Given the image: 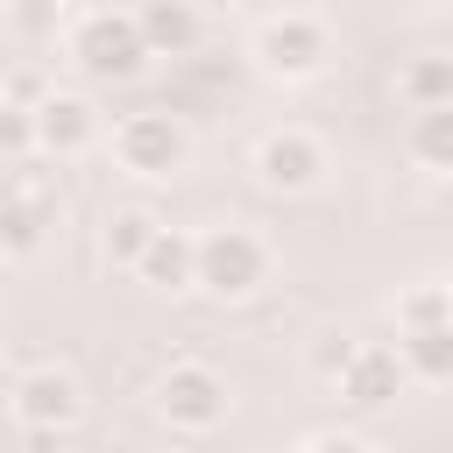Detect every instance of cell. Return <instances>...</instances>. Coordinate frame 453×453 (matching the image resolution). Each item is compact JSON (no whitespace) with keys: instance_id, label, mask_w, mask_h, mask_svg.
<instances>
[{"instance_id":"4","label":"cell","mask_w":453,"mask_h":453,"mask_svg":"<svg viewBox=\"0 0 453 453\" xmlns=\"http://www.w3.org/2000/svg\"><path fill=\"white\" fill-rule=\"evenodd\" d=\"M269 241L255 226H205L198 234V290L219 297V304H241L269 283Z\"/></svg>"},{"instance_id":"16","label":"cell","mask_w":453,"mask_h":453,"mask_svg":"<svg viewBox=\"0 0 453 453\" xmlns=\"http://www.w3.org/2000/svg\"><path fill=\"white\" fill-rule=\"evenodd\" d=\"M446 319H453L446 311V283H418L396 304V333H425V326H446Z\"/></svg>"},{"instance_id":"14","label":"cell","mask_w":453,"mask_h":453,"mask_svg":"<svg viewBox=\"0 0 453 453\" xmlns=\"http://www.w3.org/2000/svg\"><path fill=\"white\" fill-rule=\"evenodd\" d=\"M156 234H163V219H156L149 205H120V212L106 219V262H113V269H134Z\"/></svg>"},{"instance_id":"11","label":"cell","mask_w":453,"mask_h":453,"mask_svg":"<svg viewBox=\"0 0 453 453\" xmlns=\"http://www.w3.org/2000/svg\"><path fill=\"white\" fill-rule=\"evenodd\" d=\"M134 276L149 283V290H198V234H177V226H163L156 241H149V255L134 262Z\"/></svg>"},{"instance_id":"5","label":"cell","mask_w":453,"mask_h":453,"mask_svg":"<svg viewBox=\"0 0 453 453\" xmlns=\"http://www.w3.org/2000/svg\"><path fill=\"white\" fill-rule=\"evenodd\" d=\"M234 411V389L212 361H170L156 375V418L170 432H219Z\"/></svg>"},{"instance_id":"3","label":"cell","mask_w":453,"mask_h":453,"mask_svg":"<svg viewBox=\"0 0 453 453\" xmlns=\"http://www.w3.org/2000/svg\"><path fill=\"white\" fill-rule=\"evenodd\" d=\"M113 163H120L134 184H170V177L191 163V134H184V120L163 113V106L120 113V120H113Z\"/></svg>"},{"instance_id":"18","label":"cell","mask_w":453,"mask_h":453,"mask_svg":"<svg viewBox=\"0 0 453 453\" xmlns=\"http://www.w3.org/2000/svg\"><path fill=\"white\" fill-rule=\"evenodd\" d=\"M21 156H35V113L0 99V163H21Z\"/></svg>"},{"instance_id":"21","label":"cell","mask_w":453,"mask_h":453,"mask_svg":"<svg viewBox=\"0 0 453 453\" xmlns=\"http://www.w3.org/2000/svg\"><path fill=\"white\" fill-rule=\"evenodd\" d=\"M446 311H453V276H446Z\"/></svg>"},{"instance_id":"8","label":"cell","mask_w":453,"mask_h":453,"mask_svg":"<svg viewBox=\"0 0 453 453\" xmlns=\"http://www.w3.org/2000/svg\"><path fill=\"white\" fill-rule=\"evenodd\" d=\"M99 142H106V120H99V106H92L85 92H42V106H35V149H42V156L78 163V156H92Z\"/></svg>"},{"instance_id":"10","label":"cell","mask_w":453,"mask_h":453,"mask_svg":"<svg viewBox=\"0 0 453 453\" xmlns=\"http://www.w3.org/2000/svg\"><path fill=\"white\" fill-rule=\"evenodd\" d=\"M134 28H142L149 57H191L205 42V14L191 0H142L134 7Z\"/></svg>"},{"instance_id":"22","label":"cell","mask_w":453,"mask_h":453,"mask_svg":"<svg viewBox=\"0 0 453 453\" xmlns=\"http://www.w3.org/2000/svg\"><path fill=\"white\" fill-rule=\"evenodd\" d=\"M0 14H7V0H0Z\"/></svg>"},{"instance_id":"13","label":"cell","mask_w":453,"mask_h":453,"mask_svg":"<svg viewBox=\"0 0 453 453\" xmlns=\"http://www.w3.org/2000/svg\"><path fill=\"white\" fill-rule=\"evenodd\" d=\"M396 361L418 382H446L453 375V319L446 326H425V333H396Z\"/></svg>"},{"instance_id":"17","label":"cell","mask_w":453,"mask_h":453,"mask_svg":"<svg viewBox=\"0 0 453 453\" xmlns=\"http://www.w3.org/2000/svg\"><path fill=\"white\" fill-rule=\"evenodd\" d=\"M42 241V205H0V255H35Z\"/></svg>"},{"instance_id":"9","label":"cell","mask_w":453,"mask_h":453,"mask_svg":"<svg viewBox=\"0 0 453 453\" xmlns=\"http://www.w3.org/2000/svg\"><path fill=\"white\" fill-rule=\"evenodd\" d=\"M403 382H411V375H403L396 347H382V340H361V347H354V361L340 368V382H333V389H340L354 411H389V403L403 396Z\"/></svg>"},{"instance_id":"12","label":"cell","mask_w":453,"mask_h":453,"mask_svg":"<svg viewBox=\"0 0 453 453\" xmlns=\"http://www.w3.org/2000/svg\"><path fill=\"white\" fill-rule=\"evenodd\" d=\"M396 99H403L411 113H425V106H453V57H439V50L403 57V64H396Z\"/></svg>"},{"instance_id":"1","label":"cell","mask_w":453,"mask_h":453,"mask_svg":"<svg viewBox=\"0 0 453 453\" xmlns=\"http://www.w3.org/2000/svg\"><path fill=\"white\" fill-rule=\"evenodd\" d=\"M248 57H255L262 78L304 85V78H319V71L333 64V28H326L319 14H304V7H283V14H269V21L255 28Z\"/></svg>"},{"instance_id":"19","label":"cell","mask_w":453,"mask_h":453,"mask_svg":"<svg viewBox=\"0 0 453 453\" xmlns=\"http://www.w3.org/2000/svg\"><path fill=\"white\" fill-rule=\"evenodd\" d=\"M354 347H361L354 333H319V340H311V354H304V368H311L319 382H340V368L354 361Z\"/></svg>"},{"instance_id":"15","label":"cell","mask_w":453,"mask_h":453,"mask_svg":"<svg viewBox=\"0 0 453 453\" xmlns=\"http://www.w3.org/2000/svg\"><path fill=\"white\" fill-rule=\"evenodd\" d=\"M403 149H411V163H425V170H446V177H453V106H425V113H411Z\"/></svg>"},{"instance_id":"7","label":"cell","mask_w":453,"mask_h":453,"mask_svg":"<svg viewBox=\"0 0 453 453\" xmlns=\"http://www.w3.org/2000/svg\"><path fill=\"white\" fill-rule=\"evenodd\" d=\"M326 170H333V156H326V142H319L311 127H269V134L255 142V177H262V191L304 198V191L326 184Z\"/></svg>"},{"instance_id":"2","label":"cell","mask_w":453,"mask_h":453,"mask_svg":"<svg viewBox=\"0 0 453 453\" xmlns=\"http://www.w3.org/2000/svg\"><path fill=\"white\" fill-rule=\"evenodd\" d=\"M71 64L99 85H120V78H142L149 71V42L134 28V7H92L71 21Z\"/></svg>"},{"instance_id":"20","label":"cell","mask_w":453,"mask_h":453,"mask_svg":"<svg viewBox=\"0 0 453 453\" xmlns=\"http://www.w3.org/2000/svg\"><path fill=\"white\" fill-rule=\"evenodd\" d=\"M297 453H368V439H354V432H311Z\"/></svg>"},{"instance_id":"6","label":"cell","mask_w":453,"mask_h":453,"mask_svg":"<svg viewBox=\"0 0 453 453\" xmlns=\"http://www.w3.org/2000/svg\"><path fill=\"white\" fill-rule=\"evenodd\" d=\"M7 403H14V425H28L35 439H57V432H71L85 418V382L64 361H35V368L14 375Z\"/></svg>"}]
</instances>
